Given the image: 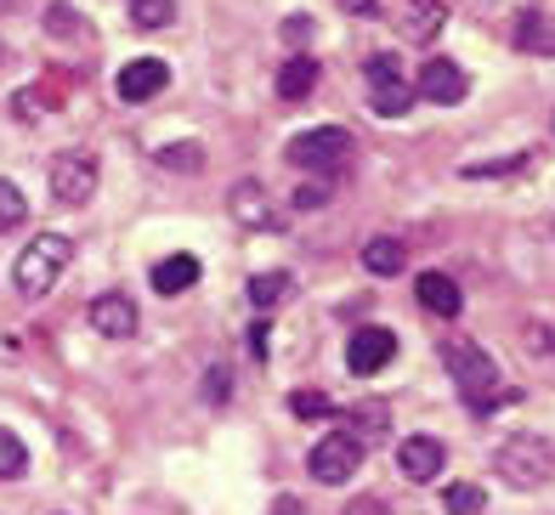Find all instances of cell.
I'll return each mask as SVG.
<instances>
[{"mask_svg":"<svg viewBox=\"0 0 555 515\" xmlns=\"http://www.w3.org/2000/svg\"><path fill=\"white\" fill-rule=\"evenodd\" d=\"M358 465H363V442H358L351 430H330V436L312 448V476H318L323 487H340L346 476H358Z\"/></svg>","mask_w":555,"mask_h":515,"instance_id":"7","label":"cell"},{"mask_svg":"<svg viewBox=\"0 0 555 515\" xmlns=\"http://www.w3.org/2000/svg\"><path fill=\"white\" fill-rule=\"evenodd\" d=\"M493 471L511 481V487H544L550 476H555V453H550V442L544 436H511L499 453H493Z\"/></svg>","mask_w":555,"mask_h":515,"instance_id":"3","label":"cell"},{"mask_svg":"<svg viewBox=\"0 0 555 515\" xmlns=\"http://www.w3.org/2000/svg\"><path fill=\"white\" fill-rule=\"evenodd\" d=\"M511 170H527V153H504V159H488V165H465V176H511Z\"/></svg>","mask_w":555,"mask_h":515,"instance_id":"28","label":"cell"},{"mask_svg":"<svg viewBox=\"0 0 555 515\" xmlns=\"http://www.w3.org/2000/svg\"><path fill=\"white\" fill-rule=\"evenodd\" d=\"M165 86H170V63L165 57H137V63H125L114 74V91L125 102H147V96H159Z\"/></svg>","mask_w":555,"mask_h":515,"instance_id":"10","label":"cell"},{"mask_svg":"<svg viewBox=\"0 0 555 515\" xmlns=\"http://www.w3.org/2000/svg\"><path fill=\"white\" fill-rule=\"evenodd\" d=\"M414 295H420V306H425L431 318H460V306H465L460 283H453L448 272H420V278H414Z\"/></svg>","mask_w":555,"mask_h":515,"instance_id":"13","label":"cell"},{"mask_svg":"<svg viewBox=\"0 0 555 515\" xmlns=\"http://www.w3.org/2000/svg\"><path fill=\"white\" fill-rule=\"evenodd\" d=\"M244 295H249V306H256V312H272V306L289 295V272H256V278L244 283Z\"/></svg>","mask_w":555,"mask_h":515,"instance_id":"20","label":"cell"},{"mask_svg":"<svg viewBox=\"0 0 555 515\" xmlns=\"http://www.w3.org/2000/svg\"><path fill=\"white\" fill-rule=\"evenodd\" d=\"M272 515H307V504L289 499V493H278V499H272Z\"/></svg>","mask_w":555,"mask_h":515,"instance_id":"35","label":"cell"},{"mask_svg":"<svg viewBox=\"0 0 555 515\" xmlns=\"http://www.w3.org/2000/svg\"><path fill=\"white\" fill-rule=\"evenodd\" d=\"M23 216H29V198H23V188H17V182H0V239L17 233Z\"/></svg>","mask_w":555,"mask_h":515,"instance_id":"24","label":"cell"},{"mask_svg":"<svg viewBox=\"0 0 555 515\" xmlns=\"http://www.w3.org/2000/svg\"><path fill=\"white\" fill-rule=\"evenodd\" d=\"M351 12H363V17H374V0H346Z\"/></svg>","mask_w":555,"mask_h":515,"instance_id":"37","label":"cell"},{"mask_svg":"<svg viewBox=\"0 0 555 515\" xmlns=\"http://www.w3.org/2000/svg\"><path fill=\"white\" fill-rule=\"evenodd\" d=\"M74 261V244L63 233H40L29 239V249L12 261V283H17V295H52V283L63 278V267Z\"/></svg>","mask_w":555,"mask_h":515,"instance_id":"2","label":"cell"},{"mask_svg":"<svg viewBox=\"0 0 555 515\" xmlns=\"http://www.w3.org/2000/svg\"><path fill=\"white\" fill-rule=\"evenodd\" d=\"M312 86H318V63L307 57V51H295V57L278 68V96L300 102V96H312Z\"/></svg>","mask_w":555,"mask_h":515,"instance_id":"16","label":"cell"},{"mask_svg":"<svg viewBox=\"0 0 555 515\" xmlns=\"http://www.w3.org/2000/svg\"><path fill=\"white\" fill-rule=\"evenodd\" d=\"M369 74V96H374V114H386V119H402L409 114V102H414V86L402 80V68L391 51H374V57L363 63Z\"/></svg>","mask_w":555,"mask_h":515,"instance_id":"5","label":"cell"},{"mask_svg":"<svg viewBox=\"0 0 555 515\" xmlns=\"http://www.w3.org/2000/svg\"><path fill=\"white\" fill-rule=\"evenodd\" d=\"M205 397H210V402H227V369H221V363L205 374Z\"/></svg>","mask_w":555,"mask_h":515,"instance_id":"32","label":"cell"},{"mask_svg":"<svg viewBox=\"0 0 555 515\" xmlns=\"http://www.w3.org/2000/svg\"><path fill=\"white\" fill-rule=\"evenodd\" d=\"M346 425H358V430H351L358 442H363V436H386V430H391V408H386V402H358V408L346 414Z\"/></svg>","mask_w":555,"mask_h":515,"instance_id":"21","label":"cell"},{"mask_svg":"<svg viewBox=\"0 0 555 515\" xmlns=\"http://www.w3.org/2000/svg\"><path fill=\"white\" fill-rule=\"evenodd\" d=\"M448 465V448L437 436H409V442L397 448V471L409 481H437V471Z\"/></svg>","mask_w":555,"mask_h":515,"instance_id":"11","label":"cell"},{"mask_svg":"<svg viewBox=\"0 0 555 515\" xmlns=\"http://www.w3.org/2000/svg\"><path fill=\"white\" fill-rule=\"evenodd\" d=\"M511 40H516V51H527V57H555V12H527Z\"/></svg>","mask_w":555,"mask_h":515,"instance_id":"15","label":"cell"},{"mask_svg":"<svg viewBox=\"0 0 555 515\" xmlns=\"http://www.w3.org/2000/svg\"><path fill=\"white\" fill-rule=\"evenodd\" d=\"M159 165L176 170V176H198L205 170V147L198 142H170V147H159Z\"/></svg>","mask_w":555,"mask_h":515,"instance_id":"23","label":"cell"},{"mask_svg":"<svg viewBox=\"0 0 555 515\" xmlns=\"http://www.w3.org/2000/svg\"><path fill=\"white\" fill-rule=\"evenodd\" d=\"M470 91V74L453 63V57H431L420 68V96L425 102H437V108H453V102H465Z\"/></svg>","mask_w":555,"mask_h":515,"instance_id":"9","label":"cell"},{"mask_svg":"<svg viewBox=\"0 0 555 515\" xmlns=\"http://www.w3.org/2000/svg\"><path fill=\"white\" fill-rule=\"evenodd\" d=\"M29 471V448H23V436L0 425V481H17Z\"/></svg>","mask_w":555,"mask_h":515,"instance_id":"22","label":"cell"},{"mask_svg":"<svg viewBox=\"0 0 555 515\" xmlns=\"http://www.w3.org/2000/svg\"><path fill=\"white\" fill-rule=\"evenodd\" d=\"M52 198L57 204H91L96 198V159L86 147H68L52 159Z\"/></svg>","mask_w":555,"mask_h":515,"instance_id":"6","label":"cell"},{"mask_svg":"<svg viewBox=\"0 0 555 515\" xmlns=\"http://www.w3.org/2000/svg\"><path fill=\"white\" fill-rule=\"evenodd\" d=\"M442 504H448V515H482V487H470V481H453L448 493H442Z\"/></svg>","mask_w":555,"mask_h":515,"instance_id":"26","label":"cell"},{"mask_svg":"<svg viewBox=\"0 0 555 515\" xmlns=\"http://www.w3.org/2000/svg\"><path fill=\"white\" fill-rule=\"evenodd\" d=\"M142 312H137V300L131 295H96L91 300V329L96 334H108V340H125V334H137Z\"/></svg>","mask_w":555,"mask_h":515,"instance_id":"12","label":"cell"},{"mask_svg":"<svg viewBox=\"0 0 555 515\" xmlns=\"http://www.w3.org/2000/svg\"><path fill=\"white\" fill-rule=\"evenodd\" d=\"M131 23L137 29H165V23H176V0H131Z\"/></svg>","mask_w":555,"mask_h":515,"instance_id":"25","label":"cell"},{"mask_svg":"<svg viewBox=\"0 0 555 515\" xmlns=\"http://www.w3.org/2000/svg\"><path fill=\"white\" fill-rule=\"evenodd\" d=\"M289 414H295V420H330L335 402L318 397V391H295V397H289Z\"/></svg>","mask_w":555,"mask_h":515,"instance_id":"27","label":"cell"},{"mask_svg":"<svg viewBox=\"0 0 555 515\" xmlns=\"http://www.w3.org/2000/svg\"><path fill=\"white\" fill-rule=\"evenodd\" d=\"M397 357V334L391 329H358V334H346V369L351 374H380L386 363Z\"/></svg>","mask_w":555,"mask_h":515,"instance_id":"8","label":"cell"},{"mask_svg":"<svg viewBox=\"0 0 555 515\" xmlns=\"http://www.w3.org/2000/svg\"><path fill=\"white\" fill-rule=\"evenodd\" d=\"M346 515H386V504H380V499H351Z\"/></svg>","mask_w":555,"mask_h":515,"instance_id":"36","label":"cell"},{"mask_svg":"<svg viewBox=\"0 0 555 515\" xmlns=\"http://www.w3.org/2000/svg\"><path fill=\"white\" fill-rule=\"evenodd\" d=\"M442 23H448V7H442V0H409V7H402V40L425 46V40L442 35Z\"/></svg>","mask_w":555,"mask_h":515,"instance_id":"14","label":"cell"},{"mask_svg":"<svg viewBox=\"0 0 555 515\" xmlns=\"http://www.w3.org/2000/svg\"><path fill=\"white\" fill-rule=\"evenodd\" d=\"M267 334H272L267 323H249V357H256V363H261V357H267V346H272Z\"/></svg>","mask_w":555,"mask_h":515,"instance_id":"33","label":"cell"},{"mask_svg":"<svg viewBox=\"0 0 555 515\" xmlns=\"http://www.w3.org/2000/svg\"><path fill=\"white\" fill-rule=\"evenodd\" d=\"M351 159V137L340 125H318V131H300L289 142V165L295 170H312V176H335Z\"/></svg>","mask_w":555,"mask_h":515,"instance_id":"4","label":"cell"},{"mask_svg":"<svg viewBox=\"0 0 555 515\" xmlns=\"http://www.w3.org/2000/svg\"><path fill=\"white\" fill-rule=\"evenodd\" d=\"M442 363H448V374L460 379V397L476 408V414H493L499 402H511L516 391L504 385V374H499V363L476 346V340H465V334H448L442 340Z\"/></svg>","mask_w":555,"mask_h":515,"instance_id":"1","label":"cell"},{"mask_svg":"<svg viewBox=\"0 0 555 515\" xmlns=\"http://www.w3.org/2000/svg\"><path fill=\"white\" fill-rule=\"evenodd\" d=\"M527 346H533V351H555V329H527Z\"/></svg>","mask_w":555,"mask_h":515,"instance_id":"34","label":"cell"},{"mask_svg":"<svg viewBox=\"0 0 555 515\" xmlns=\"http://www.w3.org/2000/svg\"><path fill=\"white\" fill-rule=\"evenodd\" d=\"M312 29H318V23H312L307 12H295V17H284V40H289V46H307V40H312Z\"/></svg>","mask_w":555,"mask_h":515,"instance_id":"30","label":"cell"},{"mask_svg":"<svg viewBox=\"0 0 555 515\" xmlns=\"http://www.w3.org/2000/svg\"><path fill=\"white\" fill-rule=\"evenodd\" d=\"M363 267L374 278H397L402 267H409V244H397V239H369L363 244Z\"/></svg>","mask_w":555,"mask_h":515,"instance_id":"18","label":"cell"},{"mask_svg":"<svg viewBox=\"0 0 555 515\" xmlns=\"http://www.w3.org/2000/svg\"><path fill=\"white\" fill-rule=\"evenodd\" d=\"M227 210H233L238 227H267V193H261V182H238L233 198H227Z\"/></svg>","mask_w":555,"mask_h":515,"instance_id":"19","label":"cell"},{"mask_svg":"<svg viewBox=\"0 0 555 515\" xmlns=\"http://www.w3.org/2000/svg\"><path fill=\"white\" fill-rule=\"evenodd\" d=\"M46 29H52V35L63 40V35H74V29H80V12H68V7H63V0H57V7H52V12H46Z\"/></svg>","mask_w":555,"mask_h":515,"instance_id":"29","label":"cell"},{"mask_svg":"<svg viewBox=\"0 0 555 515\" xmlns=\"http://www.w3.org/2000/svg\"><path fill=\"white\" fill-rule=\"evenodd\" d=\"M323 204H330V188H323V182L295 188V210H323Z\"/></svg>","mask_w":555,"mask_h":515,"instance_id":"31","label":"cell"},{"mask_svg":"<svg viewBox=\"0 0 555 515\" xmlns=\"http://www.w3.org/2000/svg\"><path fill=\"white\" fill-rule=\"evenodd\" d=\"M198 283V261L193 255H165V261L154 267V289L159 295H188Z\"/></svg>","mask_w":555,"mask_h":515,"instance_id":"17","label":"cell"}]
</instances>
